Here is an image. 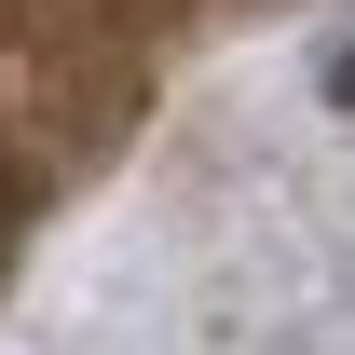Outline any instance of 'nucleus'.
Returning <instances> with one entry per match:
<instances>
[{"mask_svg":"<svg viewBox=\"0 0 355 355\" xmlns=\"http://www.w3.org/2000/svg\"><path fill=\"white\" fill-rule=\"evenodd\" d=\"M342 96H355V55H342Z\"/></svg>","mask_w":355,"mask_h":355,"instance_id":"1","label":"nucleus"}]
</instances>
